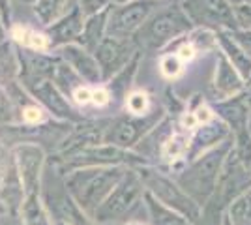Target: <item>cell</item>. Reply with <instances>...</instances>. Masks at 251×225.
<instances>
[{"mask_svg":"<svg viewBox=\"0 0 251 225\" xmlns=\"http://www.w3.org/2000/svg\"><path fill=\"white\" fill-rule=\"evenodd\" d=\"M232 147H234V141L230 137L225 143H221L220 147L202 154L197 160L189 161L182 169H178L176 173H171V175L175 176V180L180 184V188L188 193L195 203L204 206L216 192L223 161L229 156Z\"/></svg>","mask_w":251,"mask_h":225,"instance_id":"cell-1","label":"cell"},{"mask_svg":"<svg viewBox=\"0 0 251 225\" xmlns=\"http://www.w3.org/2000/svg\"><path fill=\"white\" fill-rule=\"evenodd\" d=\"M127 167H86L75 169L64 176L66 193L84 212L94 216L98 206L109 197L126 175Z\"/></svg>","mask_w":251,"mask_h":225,"instance_id":"cell-2","label":"cell"},{"mask_svg":"<svg viewBox=\"0 0 251 225\" xmlns=\"http://www.w3.org/2000/svg\"><path fill=\"white\" fill-rule=\"evenodd\" d=\"M193 28V23L189 21L186 11L182 10L180 2L176 0L161 6L150 15V19L135 34V42L141 51H165L180 38L188 36Z\"/></svg>","mask_w":251,"mask_h":225,"instance_id":"cell-3","label":"cell"},{"mask_svg":"<svg viewBox=\"0 0 251 225\" xmlns=\"http://www.w3.org/2000/svg\"><path fill=\"white\" fill-rule=\"evenodd\" d=\"M137 171L143 178L147 192L152 193L159 203H163L165 206L173 208L175 212L182 214L191 225L199 222L201 214H202V206L195 203L188 193L180 188V184L175 180V176L171 173L163 171L157 165H147Z\"/></svg>","mask_w":251,"mask_h":225,"instance_id":"cell-4","label":"cell"},{"mask_svg":"<svg viewBox=\"0 0 251 225\" xmlns=\"http://www.w3.org/2000/svg\"><path fill=\"white\" fill-rule=\"evenodd\" d=\"M145 184L137 169H127L122 180L116 184L115 190L109 193V197L98 206L94 212L98 225H116L127 222V216L135 210L145 199Z\"/></svg>","mask_w":251,"mask_h":225,"instance_id":"cell-5","label":"cell"},{"mask_svg":"<svg viewBox=\"0 0 251 225\" xmlns=\"http://www.w3.org/2000/svg\"><path fill=\"white\" fill-rule=\"evenodd\" d=\"M152 165L150 161L141 156L135 150H127L116 147L111 143H101L92 149L83 150L74 158H70L64 163H58V169L64 176L75 169H86V167H127V169H141Z\"/></svg>","mask_w":251,"mask_h":225,"instance_id":"cell-6","label":"cell"},{"mask_svg":"<svg viewBox=\"0 0 251 225\" xmlns=\"http://www.w3.org/2000/svg\"><path fill=\"white\" fill-rule=\"evenodd\" d=\"M167 117V111L163 105H156L152 113L145 117H133V115H120L111 118V124L105 133V143H111L116 147L127 150H135L137 145L147 137L157 124Z\"/></svg>","mask_w":251,"mask_h":225,"instance_id":"cell-7","label":"cell"},{"mask_svg":"<svg viewBox=\"0 0 251 225\" xmlns=\"http://www.w3.org/2000/svg\"><path fill=\"white\" fill-rule=\"evenodd\" d=\"M195 28L212 32L238 30L234 10L227 0H178Z\"/></svg>","mask_w":251,"mask_h":225,"instance_id":"cell-8","label":"cell"},{"mask_svg":"<svg viewBox=\"0 0 251 225\" xmlns=\"http://www.w3.org/2000/svg\"><path fill=\"white\" fill-rule=\"evenodd\" d=\"M161 6H165V0H133L120 6L113 4L109 13L107 36L135 38V34L143 28L150 15Z\"/></svg>","mask_w":251,"mask_h":225,"instance_id":"cell-9","label":"cell"},{"mask_svg":"<svg viewBox=\"0 0 251 225\" xmlns=\"http://www.w3.org/2000/svg\"><path fill=\"white\" fill-rule=\"evenodd\" d=\"M17 171L21 176L25 195L42 193L43 171L47 165V150L36 141H19L10 147Z\"/></svg>","mask_w":251,"mask_h":225,"instance_id":"cell-10","label":"cell"},{"mask_svg":"<svg viewBox=\"0 0 251 225\" xmlns=\"http://www.w3.org/2000/svg\"><path fill=\"white\" fill-rule=\"evenodd\" d=\"M109 124H111V118H98V120L84 118L83 122L74 124L72 129L68 131V135L62 139V143L54 149L56 165L81 154L83 150L105 143V133H107Z\"/></svg>","mask_w":251,"mask_h":225,"instance_id":"cell-11","label":"cell"},{"mask_svg":"<svg viewBox=\"0 0 251 225\" xmlns=\"http://www.w3.org/2000/svg\"><path fill=\"white\" fill-rule=\"evenodd\" d=\"M19 85L51 115V118L58 122L77 124L86 118L75 107L74 101L54 85V81H36V83H19Z\"/></svg>","mask_w":251,"mask_h":225,"instance_id":"cell-12","label":"cell"},{"mask_svg":"<svg viewBox=\"0 0 251 225\" xmlns=\"http://www.w3.org/2000/svg\"><path fill=\"white\" fill-rule=\"evenodd\" d=\"M25 201V188L11 150L0 141V214L17 218Z\"/></svg>","mask_w":251,"mask_h":225,"instance_id":"cell-13","label":"cell"},{"mask_svg":"<svg viewBox=\"0 0 251 225\" xmlns=\"http://www.w3.org/2000/svg\"><path fill=\"white\" fill-rule=\"evenodd\" d=\"M139 53H141V49L137 45L135 38L107 36L94 51L96 60L103 74V83L111 81L115 75L120 74Z\"/></svg>","mask_w":251,"mask_h":225,"instance_id":"cell-14","label":"cell"},{"mask_svg":"<svg viewBox=\"0 0 251 225\" xmlns=\"http://www.w3.org/2000/svg\"><path fill=\"white\" fill-rule=\"evenodd\" d=\"M251 188V169H248L240 158L236 156L234 149L229 152V156L223 161V167L220 173V180L216 186V192L212 195V199H216L225 208H229V204L240 197L244 192H248Z\"/></svg>","mask_w":251,"mask_h":225,"instance_id":"cell-15","label":"cell"},{"mask_svg":"<svg viewBox=\"0 0 251 225\" xmlns=\"http://www.w3.org/2000/svg\"><path fill=\"white\" fill-rule=\"evenodd\" d=\"M19 58V83H36V81H54L56 70L62 58L56 53H38L15 45Z\"/></svg>","mask_w":251,"mask_h":225,"instance_id":"cell-16","label":"cell"},{"mask_svg":"<svg viewBox=\"0 0 251 225\" xmlns=\"http://www.w3.org/2000/svg\"><path fill=\"white\" fill-rule=\"evenodd\" d=\"M248 88V81L240 75V72L227 60V56L218 49L216 53V68L212 77V98L208 101H221L229 98L242 96Z\"/></svg>","mask_w":251,"mask_h":225,"instance_id":"cell-17","label":"cell"},{"mask_svg":"<svg viewBox=\"0 0 251 225\" xmlns=\"http://www.w3.org/2000/svg\"><path fill=\"white\" fill-rule=\"evenodd\" d=\"M52 53L58 54L86 85L98 86L103 83V74H101V68L98 64L94 53L86 51L83 45L72 43V45H66L58 51H52Z\"/></svg>","mask_w":251,"mask_h":225,"instance_id":"cell-18","label":"cell"},{"mask_svg":"<svg viewBox=\"0 0 251 225\" xmlns=\"http://www.w3.org/2000/svg\"><path fill=\"white\" fill-rule=\"evenodd\" d=\"M230 137L232 135H230L229 126L220 118H214L208 124H202L197 129H193L191 135H189L188 163L201 158L202 154L210 152L212 149L220 147L221 143H225Z\"/></svg>","mask_w":251,"mask_h":225,"instance_id":"cell-19","label":"cell"},{"mask_svg":"<svg viewBox=\"0 0 251 225\" xmlns=\"http://www.w3.org/2000/svg\"><path fill=\"white\" fill-rule=\"evenodd\" d=\"M84 13L81 11V8L75 4L74 10L70 13H66L62 19H58L56 23H52L51 26L43 28L49 42H51L52 51H58L66 45L81 42V34H83L84 26Z\"/></svg>","mask_w":251,"mask_h":225,"instance_id":"cell-20","label":"cell"},{"mask_svg":"<svg viewBox=\"0 0 251 225\" xmlns=\"http://www.w3.org/2000/svg\"><path fill=\"white\" fill-rule=\"evenodd\" d=\"M189 135L188 131L180 129L175 124V129L169 133L161 149H159V156L157 161L163 163L171 173H176L188 163V150H189Z\"/></svg>","mask_w":251,"mask_h":225,"instance_id":"cell-21","label":"cell"},{"mask_svg":"<svg viewBox=\"0 0 251 225\" xmlns=\"http://www.w3.org/2000/svg\"><path fill=\"white\" fill-rule=\"evenodd\" d=\"M8 38L17 47H23V49H30V51H38V53H52L51 42H49L45 30H38L28 25L13 23L10 32H8Z\"/></svg>","mask_w":251,"mask_h":225,"instance_id":"cell-22","label":"cell"},{"mask_svg":"<svg viewBox=\"0 0 251 225\" xmlns=\"http://www.w3.org/2000/svg\"><path fill=\"white\" fill-rule=\"evenodd\" d=\"M216 40H218V49L227 56V60L240 72V75L248 81V85H250L251 56L242 49L238 43L234 42V38L230 36L229 30H220V32H216Z\"/></svg>","mask_w":251,"mask_h":225,"instance_id":"cell-23","label":"cell"},{"mask_svg":"<svg viewBox=\"0 0 251 225\" xmlns=\"http://www.w3.org/2000/svg\"><path fill=\"white\" fill-rule=\"evenodd\" d=\"M109 13H111V8H107V10L100 11V13H96L92 17H86V19H84L83 34H81L79 45H83L86 51L94 53L96 49H98V45L107 38Z\"/></svg>","mask_w":251,"mask_h":225,"instance_id":"cell-24","label":"cell"},{"mask_svg":"<svg viewBox=\"0 0 251 225\" xmlns=\"http://www.w3.org/2000/svg\"><path fill=\"white\" fill-rule=\"evenodd\" d=\"M143 204H145V208L148 212L150 225H191L182 214H178L173 208L159 203L150 192H145Z\"/></svg>","mask_w":251,"mask_h":225,"instance_id":"cell-25","label":"cell"},{"mask_svg":"<svg viewBox=\"0 0 251 225\" xmlns=\"http://www.w3.org/2000/svg\"><path fill=\"white\" fill-rule=\"evenodd\" d=\"M19 218L23 220V225H54V220L47 210L42 193L25 195Z\"/></svg>","mask_w":251,"mask_h":225,"instance_id":"cell-26","label":"cell"},{"mask_svg":"<svg viewBox=\"0 0 251 225\" xmlns=\"http://www.w3.org/2000/svg\"><path fill=\"white\" fill-rule=\"evenodd\" d=\"M75 0H38L32 10L36 19L40 21L43 28L51 26L52 23H56L58 19H62L66 13L74 10Z\"/></svg>","mask_w":251,"mask_h":225,"instance_id":"cell-27","label":"cell"},{"mask_svg":"<svg viewBox=\"0 0 251 225\" xmlns=\"http://www.w3.org/2000/svg\"><path fill=\"white\" fill-rule=\"evenodd\" d=\"M19 81V58L10 38L0 43V86L10 88Z\"/></svg>","mask_w":251,"mask_h":225,"instance_id":"cell-28","label":"cell"},{"mask_svg":"<svg viewBox=\"0 0 251 225\" xmlns=\"http://www.w3.org/2000/svg\"><path fill=\"white\" fill-rule=\"evenodd\" d=\"M141 58H143V51L137 54L135 58L129 62V64L126 66L124 70L120 72L118 75H115L111 81H107L105 85L107 88L111 90V96H113V101L116 100H122V103H124L126 96L133 90L131 85H133V81H135V75L139 72V64H141Z\"/></svg>","mask_w":251,"mask_h":225,"instance_id":"cell-29","label":"cell"},{"mask_svg":"<svg viewBox=\"0 0 251 225\" xmlns=\"http://www.w3.org/2000/svg\"><path fill=\"white\" fill-rule=\"evenodd\" d=\"M58 218L68 225H98L94 218L84 212L68 193H64V197L58 201Z\"/></svg>","mask_w":251,"mask_h":225,"instance_id":"cell-30","label":"cell"},{"mask_svg":"<svg viewBox=\"0 0 251 225\" xmlns=\"http://www.w3.org/2000/svg\"><path fill=\"white\" fill-rule=\"evenodd\" d=\"M154 107L156 103L145 88H133L124 100V111L133 117H145L148 113H152Z\"/></svg>","mask_w":251,"mask_h":225,"instance_id":"cell-31","label":"cell"},{"mask_svg":"<svg viewBox=\"0 0 251 225\" xmlns=\"http://www.w3.org/2000/svg\"><path fill=\"white\" fill-rule=\"evenodd\" d=\"M186 62L178 56L175 51H163L159 54V60H157V68H159V74L163 79L167 81H176L180 79L184 72H186Z\"/></svg>","mask_w":251,"mask_h":225,"instance_id":"cell-32","label":"cell"},{"mask_svg":"<svg viewBox=\"0 0 251 225\" xmlns=\"http://www.w3.org/2000/svg\"><path fill=\"white\" fill-rule=\"evenodd\" d=\"M227 216L232 225H251V188L229 204Z\"/></svg>","mask_w":251,"mask_h":225,"instance_id":"cell-33","label":"cell"},{"mask_svg":"<svg viewBox=\"0 0 251 225\" xmlns=\"http://www.w3.org/2000/svg\"><path fill=\"white\" fill-rule=\"evenodd\" d=\"M13 124H19L17 105L8 94V90L4 86H0V128L2 126H13Z\"/></svg>","mask_w":251,"mask_h":225,"instance_id":"cell-34","label":"cell"},{"mask_svg":"<svg viewBox=\"0 0 251 225\" xmlns=\"http://www.w3.org/2000/svg\"><path fill=\"white\" fill-rule=\"evenodd\" d=\"M227 208L221 203H218L216 199L210 197L208 203L202 206V214L201 220L195 225H223V218H225Z\"/></svg>","mask_w":251,"mask_h":225,"instance_id":"cell-35","label":"cell"},{"mask_svg":"<svg viewBox=\"0 0 251 225\" xmlns=\"http://www.w3.org/2000/svg\"><path fill=\"white\" fill-rule=\"evenodd\" d=\"M75 4L81 8L84 17H92L96 13L111 8L113 6V0H75Z\"/></svg>","mask_w":251,"mask_h":225,"instance_id":"cell-36","label":"cell"},{"mask_svg":"<svg viewBox=\"0 0 251 225\" xmlns=\"http://www.w3.org/2000/svg\"><path fill=\"white\" fill-rule=\"evenodd\" d=\"M113 103V96H111V90L107 88L105 83L94 86V92H92V107L94 109H105Z\"/></svg>","mask_w":251,"mask_h":225,"instance_id":"cell-37","label":"cell"},{"mask_svg":"<svg viewBox=\"0 0 251 225\" xmlns=\"http://www.w3.org/2000/svg\"><path fill=\"white\" fill-rule=\"evenodd\" d=\"M234 10V17L238 23V28L242 30H251V4L250 2H244L240 6L232 8Z\"/></svg>","mask_w":251,"mask_h":225,"instance_id":"cell-38","label":"cell"},{"mask_svg":"<svg viewBox=\"0 0 251 225\" xmlns=\"http://www.w3.org/2000/svg\"><path fill=\"white\" fill-rule=\"evenodd\" d=\"M229 32L234 38V42L238 43L242 49L251 56V30H242V28H238V30H229Z\"/></svg>","mask_w":251,"mask_h":225,"instance_id":"cell-39","label":"cell"},{"mask_svg":"<svg viewBox=\"0 0 251 225\" xmlns=\"http://www.w3.org/2000/svg\"><path fill=\"white\" fill-rule=\"evenodd\" d=\"M0 17H2V21H4V26L8 28V32H10L11 25V4L10 0H0Z\"/></svg>","mask_w":251,"mask_h":225,"instance_id":"cell-40","label":"cell"},{"mask_svg":"<svg viewBox=\"0 0 251 225\" xmlns=\"http://www.w3.org/2000/svg\"><path fill=\"white\" fill-rule=\"evenodd\" d=\"M8 40V28L4 26V21H2V17H0V43L6 42Z\"/></svg>","mask_w":251,"mask_h":225,"instance_id":"cell-41","label":"cell"},{"mask_svg":"<svg viewBox=\"0 0 251 225\" xmlns=\"http://www.w3.org/2000/svg\"><path fill=\"white\" fill-rule=\"evenodd\" d=\"M242 96H244V100H246V103H248V107L251 109V85H248V88H246V92H244Z\"/></svg>","mask_w":251,"mask_h":225,"instance_id":"cell-42","label":"cell"},{"mask_svg":"<svg viewBox=\"0 0 251 225\" xmlns=\"http://www.w3.org/2000/svg\"><path fill=\"white\" fill-rule=\"evenodd\" d=\"M227 2H229V4L232 6V8H236V6H240V4H244L246 0H227Z\"/></svg>","mask_w":251,"mask_h":225,"instance_id":"cell-43","label":"cell"},{"mask_svg":"<svg viewBox=\"0 0 251 225\" xmlns=\"http://www.w3.org/2000/svg\"><path fill=\"white\" fill-rule=\"evenodd\" d=\"M122 225H145V224H141V222H133V220H127V222H124Z\"/></svg>","mask_w":251,"mask_h":225,"instance_id":"cell-44","label":"cell"},{"mask_svg":"<svg viewBox=\"0 0 251 225\" xmlns=\"http://www.w3.org/2000/svg\"><path fill=\"white\" fill-rule=\"evenodd\" d=\"M223 225H232V222H230V218L227 216V212H225V218H223Z\"/></svg>","mask_w":251,"mask_h":225,"instance_id":"cell-45","label":"cell"},{"mask_svg":"<svg viewBox=\"0 0 251 225\" xmlns=\"http://www.w3.org/2000/svg\"><path fill=\"white\" fill-rule=\"evenodd\" d=\"M19 2H23V4H30V6H34L38 0H19Z\"/></svg>","mask_w":251,"mask_h":225,"instance_id":"cell-46","label":"cell"},{"mask_svg":"<svg viewBox=\"0 0 251 225\" xmlns=\"http://www.w3.org/2000/svg\"><path fill=\"white\" fill-rule=\"evenodd\" d=\"M54 225H68V224H66L64 220H60V218H56V220H54Z\"/></svg>","mask_w":251,"mask_h":225,"instance_id":"cell-47","label":"cell"},{"mask_svg":"<svg viewBox=\"0 0 251 225\" xmlns=\"http://www.w3.org/2000/svg\"><path fill=\"white\" fill-rule=\"evenodd\" d=\"M248 129H250V135H251V113H250V122H248Z\"/></svg>","mask_w":251,"mask_h":225,"instance_id":"cell-48","label":"cell"},{"mask_svg":"<svg viewBox=\"0 0 251 225\" xmlns=\"http://www.w3.org/2000/svg\"><path fill=\"white\" fill-rule=\"evenodd\" d=\"M246 2H250V4H251V0H246Z\"/></svg>","mask_w":251,"mask_h":225,"instance_id":"cell-49","label":"cell"},{"mask_svg":"<svg viewBox=\"0 0 251 225\" xmlns=\"http://www.w3.org/2000/svg\"><path fill=\"white\" fill-rule=\"evenodd\" d=\"M250 85H251V81H250Z\"/></svg>","mask_w":251,"mask_h":225,"instance_id":"cell-50","label":"cell"}]
</instances>
